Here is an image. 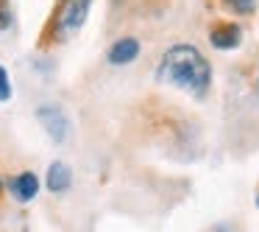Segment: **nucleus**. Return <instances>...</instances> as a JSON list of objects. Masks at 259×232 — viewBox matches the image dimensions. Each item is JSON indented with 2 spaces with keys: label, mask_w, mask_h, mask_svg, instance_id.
<instances>
[{
  "label": "nucleus",
  "mask_w": 259,
  "mask_h": 232,
  "mask_svg": "<svg viewBox=\"0 0 259 232\" xmlns=\"http://www.w3.org/2000/svg\"><path fill=\"white\" fill-rule=\"evenodd\" d=\"M159 79L164 84H173L190 95H206L212 84V68L206 56L192 45H173L159 62Z\"/></svg>",
  "instance_id": "nucleus-1"
},
{
  "label": "nucleus",
  "mask_w": 259,
  "mask_h": 232,
  "mask_svg": "<svg viewBox=\"0 0 259 232\" xmlns=\"http://www.w3.org/2000/svg\"><path fill=\"white\" fill-rule=\"evenodd\" d=\"M92 9V0H59V12H56V37L67 40L75 31H81V25L87 23Z\"/></svg>",
  "instance_id": "nucleus-2"
},
{
  "label": "nucleus",
  "mask_w": 259,
  "mask_h": 232,
  "mask_svg": "<svg viewBox=\"0 0 259 232\" xmlns=\"http://www.w3.org/2000/svg\"><path fill=\"white\" fill-rule=\"evenodd\" d=\"M36 120L42 123V129L48 131V137H51L53 143H64V140H67L70 120H67V115H64L59 107H53V104L39 107V109H36Z\"/></svg>",
  "instance_id": "nucleus-3"
},
{
  "label": "nucleus",
  "mask_w": 259,
  "mask_h": 232,
  "mask_svg": "<svg viewBox=\"0 0 259 232\" xmlns=\"http://www.w3.org/2000/svg\"><path fill=\"white\" fill-rule=\"evenodd\" d=\"M9 190H12V196L17 198V202H31V198H36V193H39V179H36V174H31V171H23V174H17L12 182H9Z\"/></svg>",
  "instance_id": "nucleus-4"
},
{
  "label": "nucleus",
  "mask_w": 259,
  "mask_h": 232,
  "mask_svg": "<svg viewBox=\"0 0 259 232\" xmlns=\"http://www.w3.org/2000/svg\"><path fill=\"white\" fill-rule=\"evenodd\" d=\"M140 56V42L134 40V37H123V40H117L112 48H109L106 59L112 64H128L134 62V59Z\"/></svg>",
  "instance_id": "nucleus-5"
},
{
  "label": "nucleus",
  "mask_w": 259,
  "mask_h": 232,
  "mask_svg": "<svg viewBox=\"0 0 259 232\" xmlns=\"http://www.w3.org/2000/svg\"><path fill=\"white\" fill-rule=\"evenodd\" d=\"M242 40V31L237 28V25H218V28H212V34H209V42H212V48H218V51H231V48H237Z\"/></svg>",
  "instance_id": "nucleus-6"
},
{
  "label": "nucleus",
  "mask_w": 259,
  "mask_h": 232,
  "mask_svg": "<svg viewBox=\"0 0 259 232\" xmlns=\"http://www.w3.org/2000/svg\"><path fill=\"white\" fill-rule=\"evenodd\" d=\"M45 182H48V190L51 193H64L70 185H73V174H70V168L64 162H51Z\"/></svg>",
  "instance_id": "nucleus-7"
},
{
  "label": "nucleus",
  "mask_w": 259,
  "mask_h": 232,
  "mask_svg": "<svg viewBox=\"0 0 259 232\" xmlns=\"http://www.w3.org/2000/svg\"><path fill=\"white\" fill-rule=\"evenodd\" d=\"M223 3L231 12H240V14H251L253 6H256V0H223Z\"/></svg>",
  "instance_id": "nucleus-8"
},
{
  "label": "nucleus",
  "mask_w": 259,
  "mask_h": 232,
  "mask_svg": "<svg viewBox=\"0 0 259 232\" xmlns=\"http://www.w3.org/2000/svg\"><path fill=\"white\" fill-rule=\"evenodd\" d=\"M12 98V81H9L6 68H0V104H6Z\"/></svg>",
  "instance_id": "nucleus-9"
},
{
  "label": "nucleus",
  "mask_w": 259,
  "mask_h": 232,
  "mask_svg": "<svg viewBox=\"0 0 259 232\" xmlns=\"http://www.w3.org/2000/svg\"><path fill=\"white\" fill-rule=\"evenodd\" d=\"M9 20H12V12H9V3L3 0V3H0V28H6Z\"/></svg>",
  "instance_id": "nucleus-10"
},
{
  "label": "nucleus",
  "mask_w": 259,
  "mask_h": 232,
  "mask_svg": "<svg viewBox=\"0 0 259 232\" xmlns=\"http://www.w3.org/2000/svg\"><path fill=\"white\" fill-rule=\"evenodd\" d=\"M212 232H234V229H231V226H226V224H218Z\"/></svg>",
  "instance_id": "nucleus-11"
},
{
  "label": "nucleus",
  "mask_w": 259,
  "mask_h": 232,
  "mask_svg": "<svg viewBox=\"0 0 259 232\" xmlns=\"http://www.w3.org/2000/svg\"><path fill=\"white\" fill-rule=\"evenodd\" d=\"M256 90H259V81H256Z\"/></svg>",
  "instance_id": "nucleus-12"
},
{
  "label": "nucleus",
  "mask_w": 259,
  "mask_h": 232,
  "mask_svg": "<svg viewBox=\"0 0 259 232\" xmlns=\"http://www.w3.org/2000/svg\"><path fill=\"white\" fill-rule=\"evenodd\" d=\"M256 204H259V196H256Z\"/></svg>",
  "instance_id": "nucleus-13"
}]
</instances>
